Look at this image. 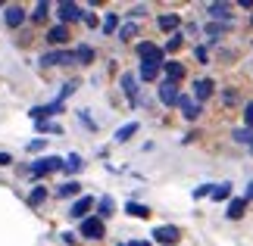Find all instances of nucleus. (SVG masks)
Listing matches in <instances>:
<instances>
[{"label":"nucleus","mask_w":253,"mask_h":246,"mask_svg":"<svg viewBox=\"0 0 253 246\" xmlns=\"http://www.w3.org/2000/svg\"><path fill=\"white\" fill-rule=\"evenodd\" d=\"M212 193V184H200L197 190H194V200H203V196H210Z\"/></svg>","instance_id":"nucleus-35"},{"label":"nucleus","mask_w":253,"mask_h":246,"mask_svg":"<svg viewBox=\"0 0 253 246\" xmlns=\"http://www.w3.org/2000/svg\"><path fill=\"white\" fill-rule=\"evenodd\" d=\"M56 16H60V25H66V22H79V19H84V13H82V6L79 3H56Z\"/></svg>","instance_id":"nucleus-5"},{"label":"nucleus","mask_w":253,"mask_h":246,"mask_svg":"<svg viewBox=\"0 0 253 246\" xmlns=\"http://www.w3.org/2000/svg\"><path fill=\"white\" fill-rule=\"evenodd\" d=\"M75 63H82V66H87V63H94V47H87V44H82L79 50H75Z\"/></svg>","instance_id":"nucleus-25"},{"label":"nucleus","mask_w":253,"mask_h":246,"mask_svg":"<svg viewBox=\"0 0 253 246\" xmlns=\"http://www.w3.org/2000/svg\"><path fill=\"white\" fill-rule=\"evenodd\" d=\"M175 100H178V84L163 81V84H160V103H163V106H175Z\"/></svg>","instance_id":"nucleus-12"},{"label":"nucleus","mask_w":253,"mask_h":246,"mask_svg":"<svg viewBox=\"0 0 253 246\" xmlns=\"http://www.w3.org/2000/svg\"><path fill=\"white\" fill-rule=\"evenodd\" d=\"M138 56H141V63H150V66H163V63H166L163 47L150 44V41H141V44H138Z\"/></svg>","instance_id":"nucleus-2"},{"label":"nucleus","mask_w":253,"mask_h":246,"mask_svg":"<svg viewBox=\"0 0 253 246\" xmlns=\"http://www.w3.org/2000/svg\"><path fill=\"white\" fill-rule=\"evenodd\" d=\"M160 72H163V66L141 63V69H138V78H141V81H157V78H160Z\"/></svg>","instance_id":"nucleus-18"},{"label":"nucleus","mask_w":253,"mask_h":246,"mask_svg":"<svg viewBox=\"0 0 253 246\" xmlns=\"http://www.w3.org/2000/svg\"><path fill=\"white\" fill-rule=\"evenodd\" d=\"M175 106L181 109V115H184L188 122H194V119H197V115L203 112V106H200V103H194L191 97H184V94H178V100H175Z\"/></svg>","instance_id":"nucleus-8"},{"label":"nucleus","mask_w":253,"mask_h":246,"mask_svg":"<svg viewBox=\"0 0 253 246\" xmlns=\"http://www.w3.org/2000/svg\"><path fill=\"white\" fill-rule=\"evenodd\" d=\"M181 41H184V35H181V32H175L169 41H166V50H163V53H175V50L181 47Z\"/></svg>","instance_id":"nucleus-29"},{"label":"nucleus","mask_w":253,"mask_h":246,"mask_svg":"<svg viewBox=\"0 0 253 246\" xmlns=\"http://www.w3.org/2000/svg\"><path fill=\"white\" fill-rule=\"evenodd\" d=\"M244 212H247V200H244V196H235V200H228V218H244Z\"/></svg>","instance_id":"nucleus-16"},{"label":"nucleus","mask_w":253,"mask_h":246,"mask_svg":"<svg viewBox=\"0 0 253 246\" xmlns=\"http://www.w3.org/2000/svg\"><path fill=\"white\" fill-rule=\"evenodd\" d=\"M157 25L163 28V32H172V35H175V28L181 25V16H178V13H166V16H160Z\"/></svg>","instance_id":"nucleus-19"},{"label":"nucleus","mask_w":253,"mask_h":246,"mask_svg":"<svg viewBox=\"0 0 253 246\" xmlns=\"http://www.w3.org/2000/svg\"><path fill=\"white\" fill-rule=\"evenodd\" d=\"M75 87H79V84H75V81H66V84H63V91H60V97H56V100L63 103L66 97H72V94H75Z\"/></svg>","instance_id":"nucleus-34"},{"label":"nucleus","mask_w":253,"mask_h":246,"mask_svg":"<svg viewBox=\"0 0 253 246\" xmlns=\"http://www.w3.org/2000/svg\"><path fill=\"white\" fill-rule=\"evenodd\" d=\"M44 200H47V190H44V187H35V190L28 193V203H32V206H41Z\"/></svg>","instance_id":"nucleus-31"},{"label":"nucleus","mask_w":253,"mask_h":246,"mask_svg":"<svg viewBox=\"0 0 253 246\" xmlns=\"http://www.w3.org/2000/svg\"><path fill=\"white\" fill-rule=\"evenodd\" d=\"M244 128H253V100L244 106Z\"/></svg>","instance_id":"nucleus-36"},{"label":"nucleus","mask_w":253,"mask_h":246,"mask_svg":"<svg viewBox=\"0 0 253 246\" xmlns=\"http://www.w3.org/2000/svg\"><path fill=\"white\" fill-rule=\"evenodd\" d=\"M82 193V184L79 181H66L60 190H56V196H79Z\"/></svg>","instance_id":"nucleus-27"},{"label":"nucleus","mask_w":253,"mask_h":246,"mask_svg":"<svg viewBox=\"0 0 253 246\" xmlns=\"http://www.w3.org/2000/svg\"><path fill=\"white\" fill-rule=\"evenodd\" d=\"M66 41H69V28H66V25H53L50 32H47V44L60 47V44H66Z\"/></svg>","instance_id":"nucleus-15"},{"label":"nucleus","mask_w":253,"mask_h":246,"mask_svg":"<svg viewBox=\"0 0 253 246\" xmlns=\"http://www.w3.org/2000/svg\"><path fill=\"white\" fill-rule=\"evenodd\" d=\"M47 9H50V3H38V6H35V13H32V19H44V16H47Z\"/></svg>","instance_id":"nucleus-37"},{"label":"nucleus","mask_w":253,"mask_h":246,"mask_svg":"<svg viewBox=\"0 0 253 246\" xmlns=\"http://www.w3.org/2000/svg\"><path fill=\"white\" fill-rule=\"evenodd\" d=\"M60 169H63L60 156H41L38 162H32V169H28V172H32V178L38 181V178H44V175H50V172H60Z\"/></svg>","instance_id":"nucleus-1"},{"label":"nucleus","mask_w":253,"mask_h":246,"mask_svg":"<svg viewBox=\"0 0 253 246\" xmlns=\"http://www.w3.org/2000/svg\"><path fill=\"white\" fill-rule=\"evenodd\" d=\"M250 153H253V141H250Z\"/></svg>","instance_id":"nucleus-44"},{"label":"nucleus","mask_w":253,"mask_h":246,"mask_svg":"<svg viewBox=\"0 0 253 246\" xmlns=\"http://www.w3.org/2000/svg\"><path fill=\"white\" fill-rule=\"evenodd\" d=\"M244 200H247V203H250V200H253V181H250V184H247V193H244Z\"/></svg>","instance_id":"nucleus-42"},{"label":"nucleus","mask_w":253,"mask_h":246,"mask_svg":"<svg viewBox=\"0 0 253 246\" xmlns=\"http://www.w3.org/2000/svg\"><path fill=\"white\" fill-rule=\"evenodd\" d=\"M75 63V50H50L41 56V66H69Z\"/></svg>","instance_id":"nucleus-7"},{"label":"nucleus","mask_w":253,"mask_h":246,"mask_svg":"<svg viewBox=\"0 0 253 246\" xmlns=\"http://www.w3.org/2000/svg\"><path fill=\"white\" fill-rule=\"evenodd\" d=\"M181 237L178 228H172V224H160V228H153V240H157L160 246H175Z\"/></svg>","instance_id":"nucleus-4"},{"label":"nucleus","mask_w":253,"mask_h":246,"mask_svg":"<svg viewBox=\"0 0 253 246\" xmlns=\"http://www.w3.org/2000/svg\"><path fill=\"white\" fill-rule=\"evenodd\" d=\"M94 209V196H79V200L72 203V209H69V215L75 221H84L87 218V212Z\"/></svg>","instance_id":"nucleus-9"},{"label":"nucleus","mask_w":253,"mask_h":246,"mask_svg":"<svg viewBox=\"0 0 253 246\" xmlns=\"http://www.w3.org/2000/svg\"><path fill=\"white\" fill-rule=\"evenodd\" d=\"M212 200H216V203H222V200H231V184L228 181H222V184H212Z\"/></svg>","instance_id":"nucleus-21"},{"label":"nucleus","mask_w":253,"mask_h":246,"mask_svg":"<svg viewBox=\"0 0 253 246\" xmlns=\"http://www.w3.org/2000/svg\"><path fill=\"white\" fill-rule=\"evenodd\" d=\"M100 28H103V35H113L116 28H119V13H106L103 22H100Z\"/></svg>","instance_id":"nucleus-24"},{"label":"nucleus","mask_w":253,"mask_h":246,"mask_svg":"<svg viewBox=\"0 0 253 246\" xmlns=\"http://www.w3.org/2000/svg\"><path fill=\"white\" fill-rule=\"evenodd\" d=\"M79 234L84 240H100L103 234H106V228H103V221L97 218V215H87V218L79 224Z\"/></svg>","instance_id":"nucleus-3"},{"label":"nucleus","mask_w":253,"mask_h":246,"mask_svg":"<svg viewBox=\"0 0 253 246\" xmlns=\"http://www.w3.org/2000/svg\"><path fill=\"white\" fill-rule=\"evenodd\" d=\"M38 131H44V134H63V128L56 125V122H38Z\"/></svg>","instance_id":"nucleus-32"},{"label":"nucleus","mask_w":253,"mask_h":246,"mask_svg":"<svg viewBox=\"0 0 253 246\" xmlns=\"http://www.w3.org/2000/svg\"><path fill=\"white\" fill-rule=\"evenodd\" d=\"M9 162H13V156H9V153H0V165H9Z\"/></svg>","instance_id":"nucleus-41"},{"label":"nucleus","mask_w":253,"mask_h":246,"mask_svg":"<svg viewBox=\"0 0 253 246\" xmlns=\"http://www.w3.org/2000/svg\"><path fill=\"white\" fill-rule=\"evenodd\" d=\"M82 165H84V162H82V156H79V153H72L69 159H63V169L69 172V175H75V172H82Z\"/></svg>","instance_id":"nucleus-26"},{"label":"nucleus","mask_w":253,"mask_h":246,"mask_svg":"<svg viewBox=\"0 0 253 246\" xmlns=\"http://www.w3.org/2000/svg\"><path fill=\"white\" fill-rule=\"evenodd\" d=\"M163 72H166V81L178 84L181 78H184V66H181L178 60H169V63H163Z\"/></svg>","instance_id":"nucleus-13"},{"label":"nucleus","mask_w":253,"mask_h":246,"mask_svg":"<svg viewBox=\"0 0 253 246\" xmlns=\"http://www.w3.org/2000/svg\"><path fill=\"white\" fill-rule=\"evenodd\" d=\"M212 87H216V84H212L210 78H197V81H194V103L203 106V100H210V97H212Z\"/></svg>","instance_id":"nucleus-11"},{"label":"nucleus","mask_w":253,"mask_h":246,"mask_svg":"<svg viewBox=\"0 0 253 246\" xmlns=\"http://www.w3.org/2000/svg\"><path fill=\"white\" fill-rule=\"evenodd\" d=\"M134 134H138V122H128V125H122L119 131H116V141H119V143H125V141H131Z\"/></svg>","instance_id":"nucleus-23"},{"label":"nucleus","mask_w":253,"mask_h":246,"mask_svg":"<svg viewBox=\"0 0 253 246\" xmlns=\"http://www.w3.org/2000/svg\"><path fill=\"white\" fill-rule=\"evenodd\" d=\"M231 137H235L238 143H247V146H250V141H253V128H238Z\"/></svg>","instance_id":"nucleus-28"},{"label":"nucleus","mask_w":253,"mask_h":246,"mask_svg":"<svg viewBox=\"0 0 253 246\" xmlns=\"http://www.w3.org/2000/svg\"><path fill=\"white\" fill-rule=\"evenodd\" d=\"M60 112H63V103L53 100V103H44V106H32V112H28V115H32L35 125H38V122H47L50 115H60Z\"/></svg>","instance_id":"nucleus-6"},{"label":"nucleus","mask_w":253,"mask_h":246,"mask_svg":"<svg viewBox=\"0 0 253 246\" xmlns=\"http://www.w3.org/2000/svg\"><path fill=\"white\" fill-rule=\"evenodd\" d=\"M131 19H141V16H147V6H131Z\"/></svg>","instance_id":"nucleus-40"},{"label":"nucleus","mask_w":253,"mask_h":246,"mask_svg":"<svg viewBox=\"0 0 253 246\" xmlns=\"http://www.w3.org/2000/svg\"><path fill=\"white\" fill-rule=\"evenodd\" d=\"M119 84H122V91H125V97H128V103L134 106V103H138V75L125 72V75L119 78Z\"/></svg>","instance_id":"nucleus-10"},{"label":"nucleus","mask_w":253,"mask_h":246,"mask_svg":"<svg viewBox=\"0 0 253 246\" xmlns=\"http://www.w3.org/2000/svg\"><path fill=\"white\" fill-rule=\"evenodd\" d=\"M41 150H44V137H38V141L28 143V153H41Z\"/></svg>","instance_id":"nucleus-38"},{"label":"nucleus","mask_w":253,"mask_h":246,"mask_svg":"<svg viewBox=\"0 0 253 246\" xmlns=\"http://www.w3.org/2000/svg\"><path fill=\"white\" fill-rule=\"evenodd\" d=\"M125 212H128L131 215V218H150V209H147V206H141V203H125Z\"/></svg>","instance_id":"nucleus-22"},{"label":"nucleus","mask_w":253,"mask_h":246,"mask_svg":"<svg viewBox=\"0 0 253 246\" xmlns=\"http://www.w3.org/2000/svg\"><path fill=\"white\" fill-rule=\"evenodd\" d=\"M194 56H197V60L207 66V60H210V53H207V47H197V50H194Z\"/></svg>","instance_id":"nucleus-39"},{"label":"nucleus","mask_w":253,"mask_h":246,"mask_svg":"<svg viewBox=\"0 0 253 246\" xmlns=\"http://www.w3.org/2000/svg\"><path fill=\"white\" fill-rule=\"evenodd\" d=\"M225 32H228V25H219V22H212V25H207V35L212 37V41H216L219 35H225Z\"/></svg>","instance_id":"nucleus-33"},{"label":"nucleus","mask_w":253,"mask_h":246,"mask_svg":"<svg viewBox=\"0 0 253 246\" xmlns=\"http://www.w3.org/2000/svg\"><path fill=\"white\" fill-rule=\"evenodd\" d=\"M134 35H138V25H134V22H128V25L119 28V41H131Z\"/></svg>","instance_id":"nucleus-30"},{"label":"nucleus","mask_w":253,"mask_h":246,"mask_svg":"<svg viewBox=\"0 0 253 246\" xmlns=\"http://www.w3.org/2000/svg\"><path fill=\"white\" fill-rule=\"evenodd\" d=\"M207 13H210L212 19H222L225 25L231 22V6H228V3H210V6H207Z\"/></svg>","instance_id":"nucleus-17"},{"label":"nucleus","mask_w":253,"mask_h":246,"mask_svg":"<svg viewBox=\"0 0 253 246\" xmlns=\"http://www.w3.org/2000/svg\"><path fill=\"white\" fill-rule=\"evenodd\" d=\"M3 19H6V25H9V28H19V25L25 22V9L13 3V6H6V9H3Z\"/></svg>","instance_id":"nucleus-14"},{"label":"nucleus","mask_w":253,"mask_h":246,"mask_svg":"<svg viewBox=\"0 0 253 246\" xmlns=\"http://www.w3.org/2000/svg\"><path fill=\"white\" fill-rule=\"evenodd\" d=\"M125 246H150L147 240H131V243H125Z\"/></svg>","instance_id":"nucleus-43"},{"label":"nucleus","mask_w":253,"mask_h":246,"mask_svg":"<svg viewBox=\"0 0 253 246\" xmlns=\"http://www.w3.org/2000/svg\"><path fill=\"white\" fill-rule=\"evenodd\" d=\"M113 209H116V203H113V196H100V203H97V218H110L113 215Z\"/></svg>","instance_id":"nucleus-20"}]
</instances>
